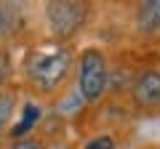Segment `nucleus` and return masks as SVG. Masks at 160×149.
Returning a JSON list of instances; mask_svg holds the SVG:
<instances>
[{
  "mask_svg": "<svg viewBox=\"0 0 160 149\" xmlns=\"http://www.w3.org/2000/svg\"><path fill=\"white\" fill-rule=\"evenodd\" d=\"M69 64H72V53H69L67 48L51 51V53H40V56H35V61L29 64V77H32V83L38 88L51 91V88H56L59 83L67 77Z\"/></svg>",
  "mask_w": 160,
  "mask_h": 149,
  "instance_id": "nucleus-1",
  "label": "nucleus"
},
{
  "mask_svg": "<svg viewBox=\"0 0 160 149\" xmlns=\"http://www.w3.org/2000/svg\"><path fill=\"white\" fill-rule=\"evenodd\" d=\"M104 88H107L104 56L91 48L80 59V99L83 101H96V99H102Z\"/></svg>",
  "mask_w": 160,
  "mask_h": 149,
  "instance_id": "nucleus-2",
  "label": "nucleus"
},
{
  "mask_svg": "<svg viewBox=\"0 0 160 149\" xmlns=\"http://www.w3.org/2000/svg\"><path fill=\"white\" fill-rule=\"evenodd\" d=\"M46 13H48L51 29L59 37L72 35L75 29L83 24V19H86V8H83V3H78V0H51Z\"/></svg>",
  "mask_w": 160,
  "mask_h": 149,
  "instance_id": "nucleus-3",
  "label": "nucleus"
},
{
  "mask_svg": "<svg viewBox=\"0 0 160 149\" xmlns=\"http://www.w3.org/2000/svg\"><path fill=\"white\" fill-rule=\"evenodd\" d=\"M133 101L139 107H158L160 104V72L147 69V72L139 74V80L133 83Z\"/></svg>",
  "mask_w": 160,
  "mask_h": 149,
  "instance_id": "nucleus-4",
  "label": "nucleus"
},
{
  "mask_svg": "<svg viewBox=\"0 0 160 149\" xmlns=\"http://www.w3.org/2000/svg\"><path fill=\"white\" fill-rule=\"evenodd\" d=\"M136 22L142 32H155L160 27V0H142Z\"/></svg>",
  "mask_w": 160,
  "mask_h": 149,
  "instance_id": "nucleus-5",
  "label": "nucleus"
},
{
  "mask_svg": "<svg viewBox=\"0 0 160 149\" xmlns=\"http://www.w3.org/2000/svg\"><path fill=\"white\" fill-rule=\"evenodd\" d=\"M38 120H40V109L35 107V104H27V107H24V117H22V123H19V125L11 131V136L19 141V138H22V136H24V133H27Z\"/></svg>",
  "mask_w": 160,
  "mask_h": 149,
  "instance_id": "nucleus-6",
  "label": "nucleus"
},
{
  "mask_svg": "<svg viewBox=\"0 0 160 149\" xmlns=\"http://www.w3.org/2000/svg\"><path fill=\"white\" fill-rule=\"evenodd\" d=\"M11 115H13V96L11 93H0V131L8 125Z\"/></svg>",
  "mask_w": 160,
  "mask_h": 149,
  "instance_id": "nucleus-7",
  "label": "nucleus"
},
{
  "mask_svg": "<svg viewBox=\"0 0 160 149\" xmlns=\"http://www.w3.org/2000/svg\"><path fill=\"white\" fill-rule=\"evenodd\" d=\"M86 149H115V141L109 136H99V138H93V141H88Z\"/></svg>",
  "mask_w": 160,
  "mask_h": 149,
  "instance_id": "nucleus-8",
  "label": "nucleus"
},
{
  "mask_svg": "<svg viewBox=\"0 0 160 149\" xmlns=\"http://www.w3.org/2000/svg\"><path fill=\"white\" fill-rule=\"evenodd\" d=\"M13 149H40L38 141H29V138H19L16 144H13Z\"/></svg>",
  "mask_w": 160,
  "mask_h": 149,
  "instance_id": "nucleus-9",
  "label": "nucleus"
},
{
  "mask_svg": "<svg viewBox=\"0 0 160 149\" xmlns=\"http://www.w3.org/2000/svg\"><path fill=\"white\" fill-rule=\"evenodd\" d=\"M0 83H3V67H0Z\"/></svg>",
  "mask_w": 160,
  "mask_h": 149,
  "instance_id": "nucleus-10",
  "label": "nucleus"
}]
</instances>
